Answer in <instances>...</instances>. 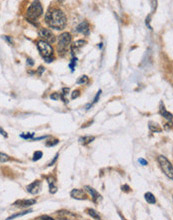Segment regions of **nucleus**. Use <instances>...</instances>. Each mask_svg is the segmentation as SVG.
Segmentation results:
<instances>
[{
  "label": "nucleus",
  "instance_id": "58836bf2",
  "mask_svg": "<svg viewBox=\"0 0 173 220\" xmlns=\"http://www.w3.org/2000/svg\"><path fill=\"white\" fill-rule=\"evenodd\" d=\"M98 47H99V48H102V43H99V44H98Z\"/></svg>",
  "mask_w": 173,
  "mask_h": 220
},
{
  "label": "nucleus",
  "instance_id": "f8f14e48",
  "mask_svg": "<svg viewBox=\"0 0 173 220\" xmlns=\"http://www.w3.org/2000/svg\"><path fill=\"white\" fill-rule=\"evenodd\" d=\"M159 113H160V115H162L165 119H167L168 121H171L173 119V114L170 113V112H168L167 110L165 109V107H163V106L160 107Z\"/></svg>",
  "mask_w": 173,
  "mask_h": 220
},
{
  "label": "nucleus",
  "instance_id": "2f4dec72",
  "mask_svg": "<svg viewBox=\"0 0 173 220\" xmlns=\"http://www.w3.org/2000/svg\"><path fill=\"white\" fill-rule=\"evenodd\" d=\"M149 22H150V16H147V18H146V26L148 27L149 29H152L151 26H150V24H149Z\"/></svg>",
  "mask_w": 173,
  "mask_h": 220
},
{
  "label": "nucleus",
  "instance_id": "6ab92c4d",
  "mask_svg": "<svg viewBox=\"0 0 173 220\" xmlns=\"http://www.w3.org/2000/svg\"><path fill=\"white\" fill-rule=\"evenodd\" d=\"M149 128L152 132H160L161 128L159 127L157 124H154V123H149Z\"/></svg>",
  "mask_w": 173,
  "mask_h": 220
},
{
  "label": "nucleus",
  "instance_id": "412c9836",
  "mask_svg": "<svg viewBox=\"0 0 173 220\" xmlns=\"http://www.w3.org/2000/svg\"><path fill=\"white\" fill-rule=\"evenodd\" d=\"M42 157V152L41 151H36L35 153H34V156H33V161H37L40 158Z\"/></svg>",
  "mask_w": 173,
  "mask_h": 220
},
{
  "label": "nucleus",
  "instance_id": "7ed1b4c3",
  "mask_svg": "<svg viewBox=\"0 0 173 220\" xmlns=\"http://www.w3.org/2000/svg\"><path fill=\"white\" fill-rule=\"evenodd\" d=\"M43 13V8L42 5L39 1H35L29 6L28 10H27V17H28L29 21L32 20H36L42 15Z\"/></svg>",
  "mask_w": 173,
  "mask_h": 220
},
{
  "label": "nucleus",
  "instance_id": "473e14b6",
  "mask_svg": "<svg viewBox=\"0 0 173 220\" xmlns=\"http://www.w3.org/2000/svg\"><path fill=\"white\" fill-rule=\"evenodd\" d=\"M27 64H28V65H30V66H33L34 65V61L32 60L31 58H28V59H27Z\"/></svg>",
  "mask_w": 173,
  "mask_h": 220
},
{
  "label": "nucleus",
  "instance_id": "e433bc0d",
  "mask_svg": "<svg viewBox=\"0 0 173 220\" xmlns=\"http://www.w3.org/2000/svg\"><path fill=\"white\" fill-rule=\"evenodd\" d=\"M43 71H44V68H43L42 66H40V67H39V72H38L39 75H41V73H42Z\"/></svg>",
  "mask_w": 173,
  "mask_h": 220
},
{
  "label": "nucleus",
  "instance_id": "ea45409f",
  "mask_svg": "<svg viewBox=\"0 0 173 220\" xmlns=\"http://www.w3.org/2000/svg\"><path fill=\"white\" fill-rule=\"evenodd\" d=\"M58 220H69V219H67V218H59Z\"/></svg>",
  "mask_w": 173,
  "mask_h": 220
},
{
  "label": "nucleus",
  "instance_id": "ddd939ff",
  "mask_svg": "<svg viewBox=\"0 0 173 220\" xmlns=\"http://www.w3.org/2000/svg\"><path fill=\"white\" fill-rule=\"evenodd\" d=\"M84 188L91 194V196H92V198H93L94 202H97V199L100 198V195H99V194L97 193V191H96L95 189L92 188V187H90V186H85Z\"/></svg>",
  "mask_w": 173,
  "mask_h": 220
},
{
  "label": "nucleus",
  "instance_id": "c9c22d12",
  "mask_svg": "<svg viewBox=\"0 0 173 220\" xmlns=\"http://www.w3.org/2000/svg\"><path fill=\"white\" fill-rule=\"evenodd\" d=\"M3 38H4V39H5V40H7L8 42L10 43V44H12V42H13V41H12V39H10V38H9L8 36H4Z\"/></svg>",
  "mask_w": 173,
  "mask_h": 220
},
{
  "label": "nucleus",
  "instance_id": "bb28decb",
  "mask_svg": "<svg viewBox=\"0 0 173 220\" xmlns=\"http://www.w3.org/2000/svg\"><path fill=\"white\" fill-rule=\"evenodd\" d=\"M1 162L3 163V162H6L7 160H9V157L7 156L6 154H4V153H1Z\"/></svg>",
  "mask_w": 173,
  "mask_h": 220
},
{
  "label": "nucleus",
  "instance_id": "20e7f679",
  "mask_svg": "<svg viewBox=\"0 0 173 220\" xmlns=\"http://www.w3.org/2000/svg\"><path fill=\"white\" fill-rule=\"evenodd\" d=\"M157 160L161 170L164 172V174L168 178L173 180V165L171 164V162L165 156H163V155H159Z\"/></svg>",
  "mask_w": 173,
  "mask_h": 220
},
{
  "label": "nucleus",
  "instance_id": "f704fd0d",
  "mask_svg": "<svg viewBox=\"0 0 173 220\" xmlns=\"http://www.w3.org/2000/svg\"><path fill=\"white\" fill-rule=\"evenodd\" d=\"M57 157H58V154H56V155H55L54 159H53V160H52V161H51V162H50V163H49V165H48V166H51V165H53V163H54V162H55V161H56Z\"/></svg>",
  "mask_w": 173,
  "mask_h": 220
},
{
  "label": "nucleus",
  "instance_id": "7c9ffc66",
  "mask_svg": "<svg viewBox=\"0 0 173 220\" xmlns=\"http://www.w3.org/2000/svg\"><path fill=\"white\" fill-rule=\"evenodd\" d=\"M138 161H139L140 164L144 165V166H145V165H147V161L145 159H143V158H139V159H138Z\"/></svg>",
  "mask_w": 173,
  "mask_h": 220
},
{
  "label": "nucleus",
  "instance_id": "39448f33",
  "mask_svg": "<svg viewBox=\"0 0 173 220\" xmlns=\"http://www.w3.org/2000/svg\"><path fill=\"white\" fill-rule=\"evenodd\" d=\"M37 47L40 54L43 56V58L44 59L51 58L53 54V48L50 45V43L46 42L44 40H39L37 42Z\"/></svg>",
  "mask_w": 173,
  "mask_h": 220
},
{
  "label": "nucleus",
  "instance_id": "c85d7f7f",
  "mask_svg": "<svg viewBox=\"0 0 173 220\" xmlns=\"http://www.w3.org/2000/svg\"><path fill=\"white\" fill-rule=\"evenodd\" d=\"M39 220H54L53 218H51V217L47 216V215H43V216H41L40 218H39Z\"/></svg>",
  "mask_w": 173,
  "mask_h": 220
},
{
  "label": "nucleus",
  "instance_id": "4c0bfd02",
  "mask_svg": "<svg viewBox=\"0 0 173 220\" xmlns=\"http://www.w3.org/2000/svg\"><path fill=\"white\" fill-rule=\"evenodd\" d=\"M1 134H2V135H4V136H5V137H7V134H6L5 132L3 131V129H2V128H1Z\"/></svg>",
  "mask_w": 173,
  "mask_h": 220
},
{
  "label": "nucleus",
  "instance_id": "c756f323",
  "mask_svg": "<svg viewBox=\"0 0 173 220\" xmlns=\"http://www.w3.org/2000/svg\"><path fill=\"white\" fill-rule=\"evenodd\" d=\"M101 92H102V91H101V90H99V91H98V92H97V94H96V96H95V98H94V101H93V103H96V102H97V101H98V98H99V96H100V94H101Z\"/></svg>",
  "mask_w": 173,
  "mask_h": 220
},
{
  "label": "nucleus",
  "instance_id": "9b49d317",
  "mask_svg": "<svg viewBox=\"0 0 173 220\" xmlns=\"http://www.w3.org/2000/svg\"><path fill=\"white\" fill-rule=\"evenodd\" d=\"M85 43H86V41H84V40H82V39L77 40L76 42L73 43V44L70 46V48H71V52H72V55H74L75 52H77L79 48H81L82 46H84Z\"/></svg>",
  "mask_w": 173,
  "mask_h": 220
},
{
  "label": "nucleus",
  "instance_id": "393cba45",
  "mask_svg": "<svg viewBox=\"0 0 173 220\" xmlns=\"http://www.w3.org/2000/svg\"><path fill=\"white\" fill-rule=\"evenodd\" d=\"M61 97H62V95H60L59 93H57V92H55V93H53V94L50 95V98L53 99V100H58L59 98H61Z\"/></svg>",
  "mask_w": 173,
  "mask_h": 220
},
{
  "label": "nucleus",
  "instance_id": "b1692460",
  "mask_svg": "<svg viewBox=\"0 0 173 220\" xmlns=\"http://www.w3.org/2000/svg\"><path fill=\"white\" fill-rule=\"evenodd\" d=\"M34 136V133H26V134H20V137L21 138H24V139H30L32 137Z\"/></svg>",
  "mask_w": 173,
  "mask_h": 220
},
{
  "label": "nucleus",
  "instance_id": "f257e3e1",
  "mask_svg": "<svg viewBox=\"0 0 173 220\" xmlns=\"http://www.w3.org/2000/svg\"><path fill=\"white\" fill-rule=\"evenodd\" d=\"M45 22L51 28L61 30L66 26V16L59 9H52L46 13Z\"/></svg>",
  "mask_w": 173,
  "mask_h": 220
},
{
  "label": "nucleus",
  "instance_id": "f3484780",
  "mask_svg": "<svg viewBox=\"0 0 173 220\" xmlns=\"http://www.w3.org/2000/svg\"><path fill=\"white\" fill-rule=\"evenodd\" d=\"M87 212H88V214L90 215L91 217H93L94 219L100 220V215H99L98 213L95 211V210H93V209H87Z\"/></svg>",
  "mask_w": 173,
  "mask_h": 220
},
{
  "label": "nucleus",
  "instance_id": "4468645a",
  "mask_svg": "<svg viewBox=\"0 0 173 220\" xmlns=\"http://www.w3.org/2000/svg\"><path fill=\"white\" fill-rule=\"evenodd\" d=\"M144 197H145V200H146L147 202L149 203V204H155V203H156L155 196H154L153 194L151 193V192H146V193H145V195H144Z\"/></svg>",
  "mask_w": 173,
  "mask_h": 220
},
{
  "label": "nucleus",
  "instance_id": "5701e85b",
  "mask_svg": "<svg viewBox=\"0 0 173 220\" xmlns=\"http://www.w3.org/2000/svg\"><path fill=\"white\" fill-rule=\"evenodd\" d=\"M58 140L57 139H54V140H48L46 142V146H54L56 144H58Z\"/></svg>",
  "mask_w": 173,
  "mask_h": 220
},
{
  "label": "nucleus",
  "instance_id": "72a5a7b5",
  "mask_svg": "<svg viewBox=\"0 0 173 220\" xmlns=\"http://www.w3.org/2000/svg\"><path fill=\"white\" fill-rule=\"evenodd\" d=\"M122 190H123V191H130V188H129V186H128V185H123V186H122Z\"/></svg>",
  "mask_w": 173,
  "mask_h": 220
},
{
  "label": "nucleus",
  "instance_id": "2eb2a0df",
  "mask_svg": "<svg viewBox=\"0 0 173 220\" xmlns=\"http://www.w3.org/2000/svg\"><path fill=\"white\" fill-rule=\"evenodd\" d=\"M95 139V137L94 136H84V137H80L79 138V142L83 145H87V144H89L90 142H92Z\"/></svg>",
  "mask_w": 173,
  "mask_h": 220
},
{
  "label": "nucleus",
  "instance_id": "1a4fd4ad",
  "mask_svg": "<svg viewBox=\"0 0 173 220\" xmlns=\"http://www.w3.org/2000/svg\"><path fill=\"white\" fill-rule=\"evenodd\" d=\"M75 30L77 32H79V33H83V34H85V35H88V34H89V24H88V22H87V21L81 22V23L76 27Z\"/></svg>",
  "mask_w": 173,
  "mask_h": 220
},
{
  "label": "nucleus",
  "instance_id": "a211bd4d",
  "mask_svg": "<svg viewBox=\"0 0 173 220\" xmlns=\"http://www.w3.org/2000/svg\"><path fill=\"white\" fill-rule=\"evenodd\" d=\"M32 212V210H26V211H23V212H20V213H17V214H14V215H11L10 217H8L6 220H11V219H14L16 217H19V216H22V215H25L27 214V213H30Z\"/></svg>",
  "mask_w": 173,
  "mask_h": 220
},
{
  "label": "nucleus",
  "instance_id": "aec40b11",
  "mask_svg": "<svg viewBox=\"0 0 173 220\" xmlns=\"http://www.w3.org/2000/svg\"><path fill=\"white\" fill-rule=\"evenodd\" d=\"M87 82H88V76H86V75H82V76L77 80V84H84V83H87Z\"/></svg>",
  "mask_w": 173,
  "mask_h": 220
},
{
  "label": "nucleus",
  "instance_id": "0eeeda50",
  "mask_svg": "<svg viewBox=\"0 0 173 220\" xmlns=\"http://www.w3.org/2000/svg\"><path fill=\"white\" fill-rule=\"evenodd\" d=\"M70 195L72 198L78 199V200H85V199H87V196L86 194H85V192L81 189H73L72 191H71Z\"/></svg>",
  "mask_w": 173,
  "mask_h": 220
},
{
  "label": "nucleus",
  "instance_id": "cd10ccee",
  "mask_svg": "<svg viewBox=\"0 0 173 220\" xmlns=\"http://www.w3.org/2000/svg\"><path fill=\"white\" fill-rule=\"evenodd\" d=\"M172 128H173V123H171V122H168L164 125L165 130H170V129H172Z\"/></svg>",
  "mask_w": 173,
  "mask_h": 220
},
{
  "label": "nucleus",
  "instance_id": "4be33fe9",
  "mask_svg": "<svg viewBox=\"0 0 173 220\" xmlns=\"http://www.w3.org/2000/svg\"><path fill=\"white\" fill-rule=\"evenodd\" d=\"M76 61H77V58H75V57H73L72 59H71V62L69 63V68L71 69V71H74V66L76 64Z\"/></svg>",
  "mask_w": 173,
  "mask_h": 220
},
{
  "label": "nucleus",
  "instance_id": "f03ea898",
  "mask_svg": "<svg viewBox=\"0 0 173 220\" xmlns=\"http://www.w3.org/2000/svg\"><path fill=\"white\" fill-rule=\"evenodd\" d=\"M71 43V35L68 32H64L58 37V44H57V51L59 55L63 56L66 53L68 47L70 46Z\"/></svg>",
  "mask_w": 173,
  "mask_h": 220
},
{
  "label": "nucleus",
  "instance_id": "6e6552de",
  "mask_svg": "<svg viewBox=\"0 0 173 220\" xmlns=\"http://www.w3.org/2000/svg\"><path fill=\"white\" fill-rule=\"evenodd\" d=\"M40 188H41V182L37 180V181H34L33 183H31V184H29L28 186H27V191L31 194H36L39 192Z\"/></svg>",
  "mask_w": 173,
  "mask_h": 220
},
{
  "label": "nucleus",
  "instance_id": "9d476101",
  "mask_svg": "<svg viewBox=\"0 0 173 220\" xmlns=\"http://www.w3.org/2000/svg\"><path fill=\"white\" fill-rule=\"evenodd\" d=\"M36 203L35 199H25V200H18L14 203L15 206H18V207H28V206H31Z\"/></svg>",
  "mask_w": 173,
  "mask_h": 220
},
{
  "label": "nucleus",
  "instance_id": "a878e982",
  "mask_svg": "<svg viewBox=\"0 0 173 220\" xmlns=\"http://www.w3.org/2000/svg\"><path fill=\"white\" fill-rule=\"evenodd\" d=\"M79 95H80L79 90H74L72 92V94H71V98H72V99H75V98H77Z\"/></svg>",
  "mask_w": 173,
  "mask_h": 220
},
{
  "label": "nucleus",
  "instance_id": "dca6fc26",
  "mask_svg": "<svg viewBox=\"0 0 173 220\" xmlns=\"http://www.w3.org/2000/svg\"><path fill=\"white\" fill-rule=\"evenodd\" d=\"M48 183H49V191L50 193H55L57 191V187L55 185V181L53 178L49 177L48 178Z\"/></svg>",
  "mask_w": 173,
  "mask_h": 220
},
{
  "label": "nucleus",
  "instance_id": "423d86ee",
  "mask_svg": "<svg viewBox=\"0 0 173 220\" xmlns=\"http://www.w3.org/2000/svg\"><path fill=\"white\" fill-rule=\"evenodd\" d=\"M39 36L48 43H53L55 41V36L50 29H46V28L40 29V30H39Z\"/></svg>",
  "mask_w": 173,
  "mask_h": 220
}]
</instances>
